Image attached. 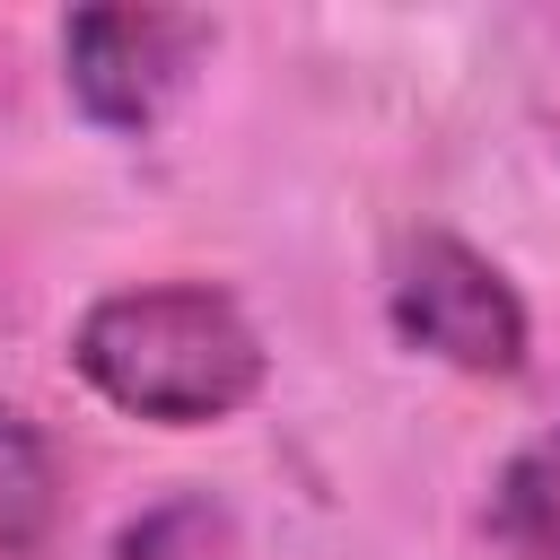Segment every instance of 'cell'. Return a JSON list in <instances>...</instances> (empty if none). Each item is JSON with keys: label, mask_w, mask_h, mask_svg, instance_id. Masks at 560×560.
I'll use <instances>...</instances> for the list:
<instances>
[{"label": "cell", "mask_w": 560, "mask_h": 560, "mask_svg": "<svg viewBox=\"0 0 560 560\" xmlns=\"http://www.w3.org/2000/svg\"><path fill=\"white\" fill-rule=\"evenodd\" d=\"M490 525H499L508 551L560 560V429H542V438H525L508 455V472L490 490Z\"/></svg>", "instance_id": "5b68a950"}, {"label": "cell", "mask_w": 560, "mask_h": 560, "mask_svg": "<svg viewBox=\"0 0 560 560\" xmlns=\"http://www.w3.org/2000/svg\"><path fill=\"white\" fill-rule=\"evenodd\" d=\"M122 560H236V525L210 499H158L122 525Z\"/></svg>", "instance_id": "8992f818"}, {"label": "cell", "mask_w": 560, "mask_h": 560, "mask_svg": "<svg viewBox=\"0 0 560 560\" xmlns=\"http://www.w3.org/2000/svg\"><path fill=\"white\" fill-rule=\"evenodd\" d=\"M394 332L464 376H516L525 368V298L508 289V271L490 254H472L464 236H420L402 254L394 280Z\"/></svg>", "instance_id": "7a4b0ae2"}, {"label": "cell", "mask_w": 560, "mask_h": 560, "mask_svg": "<svg viewBox=\"0 0 560 560\" xmlns=\"http://www.w3.org/2000/svg\"><path fill=\"white\" fill-rule=\"evenodd\" d=\"M70 368L131 420H228L236 402H254L262 385V341L236 315V298L219 289H114L79 315L70 332Z\"/></svg>", "instance_id": "6da1fadb"}, {"label": "cell", "mask_w": 560, "mask_h": 560, "mask_svg": "<svg viewBox=\"0 0 560 560\" xmlns=\"http://www.w3.org/2000/svg\"><path fill=\"white\" fill-rule=\"evenodd\" d=\"M201 52H210V18L192 9H79L61 26L70 96L105 131H149Z\"/></svg>", "instance_id": "3957f363"}, {"label": "cell", "mask_w": 560, "mask_h": 560, "mask_svg": "<svg viewBox=\"0 0 560 560\" xmlns=\"http://www.w3.org/2000/svg\"><path fill=\"white\" fill-rule=\"evenodd\" d=\"M61 525V472L26 411L0 402V560H35Z\"/></svg>", "instance_id": "277c9868"}]
</instances>
